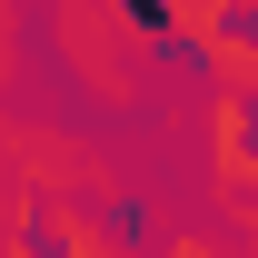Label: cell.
Instances as JSON below:
<instances>
[{
  "mask_svg": "<svg viewBox=\"0 0 258 258\" xmlns=\"http://www.w3.org/2000/svg\"><path fill=\"white\" fill-rule=\"evenodd\" d=\"M238 149H248V159H258V99H248V109H238Z\"/></svg>",
  "mask_w": 258,
  "mask_h": 258,
  "instance_id": "cell-1",
  "label": "cell"
}]
</instances>
